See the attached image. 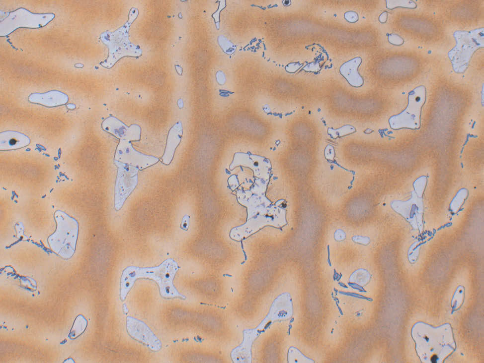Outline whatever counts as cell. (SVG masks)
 Listing matches in <instances>:
<instances>
[{
    "mask_svg": "<svg viewBox=\"0 0 484 363\" xmlns=\"http://www.w3.org/2000/svg\"><path fill=\"white\" fill-rule=\"evenodd\" d=\"M178 269L177 263L168 259L159 266L141 268L134 266L127 267L123 271L121 279L120 298L124 300L137 279L149 278L155 281L159 286L160 294L165 298H184L175 289L173 280Z\"/></svg>",
    "mask_w": 484,
    "mask_h": 363,
    "instance_id": "6da1fadb",
    "label": "cell"
},
{
    "mask_svg": "<svg viewBox=\"0 0 484 363\" xmlns=\"http://www.w3.org/2000/svg\"><path fill=\"white\" fill-rule=\"evenodd\" d=\"M138 14V10L132 8L130 11L128 21L115 32H105L101 39L109 48L108 57L101 65L107 68L111 67L119 60L126 57H139L142 51L139 46L131 43L128 38L130 26Z\"/></svg>",
    "mask_w": 484,
    "mask_h": 363,
    "instance_id": "7a4b0ae2",
    "label": "cell"
},
{
    "mask_svg": "<svg viewBox=\"0 0 484 363\" xmlns=\"http://www.w3.org/2000/svg\"><path fill=\"white\" fill-rule=\"evenodd\" d=\"M454 36L456 46L449 53L455 70L462 71L467 66L473 53L484 45V31H458Z\"/></svg>",
    "mask_w": 484,
    "mask_h": 363,
    "instance_id": "3957f363",
    "label": "cell"
},
{
    "mask_svg": "<svg viewBox=\"0 0 484 363\" xmlns=\"http://www.w3.org/2000/svg\"><path fill=\"white\" fill-rule=\"evenodd\" d=\"M55 17L52 13H33L20 8L10 12L0 22V36H6L20 27L36 28L45 26Z\"/></svg>",
    "mask_w": 484,
    "mask_h": 363,
    "instance_id": "277c9868",
    "label": "cell"
},
{
    "mask_svg": "<svg viewBox=\"0 0 484 363\" xmlns=\"http://www.w3.org/2000/svg\"><path fill=\"white\" fill-rule=\"evenodd\" d=\"M61 218H58L59 222L57 231L51 236L53 239L56 238V243L60 241V245L69 246L73 250L74 249L78 232V227L76 222L66 215H61Z\"/></svg>",
    "mask_w": 484,
    "mask_h": 363,
    "instance_id": "5b68a950",
    "label": "cell"
},
{
    "mask_svg": "<svg viewBox=\"0 0 484 363\" xmlns=\"http://www.w3.org/2000/svg\"><path fill=\"white\" fill-rule=\"evenodd\" d=\"M127 328L128 333L132 337L145 343L152 350L158 351L160 349L161 345L159 340L142 321L128 317Z\"/></svg>",
    "mask_w": 484,
    "mask_h": 363,
    "instance_id": "8992f818",
    "label": "cell"
},
{
    "mask_svg": "<svg viewBox=\"0 0 484 363\" xmlns=\"http://www.w3.org/2000/svg\"><path fill=\"white\" fill-rule=\"evenodd\" d=\"M361 59L356 57L344 63L340 68V72L348 82L354 87H360L363 80L358 71Z\"/></svg>",
    "mask_w": 484,
    "mask_h": 363,
    "instance_id": "52a82bcc",
    "label": "cell"
},
{
    "mask_svg": "<svg viewBox=\"0 0 484 363\" xmlns=\"http://www.w3.org/2000/svg\"><path fill=\"white\" fill-rule=\"evenodd\" d=\"M35 97L31 96V100L35 99V103L50 106V101L53 106L60 105L66 103L67 96L64 93L57 91H52L44 94H34Z\"/></svg>",
    "mask_w": 484,
    "mask_h": 363,
    "instance_id": "ba28073f",
    "label": "cell"
},
{
    "mask_svg": "<svg viewBox=\"0 0 484 363\" xmlns=\"http://www.w3.org/2000/svg\"><path fill=\"white\" fill-rule=\"evenodd\" d=\"M86 326V321L82 316H79L75 321L74 324L70 332V337L75 338L81 335L85 330Z\"/></svg>",
    "mask_w": 484,
    "mask_h": 363,
    "instance_id": "9c48e42d",
    "label": "cell"
},
{
    "mask_svg": "<svg viewBox=\"0 0 484 363\" xmlns=\"http://www.w3.org/2000/svg\"><path fill=\"white\" fill-rule=\"evenodd\" d=\"M345 19L348 22L354 23L358 20V16L357 13L353 11H349L344 14Z\"/></svg>",
    "mask_w": 484,
    "mask_h": 363,
    "instance_id": "30bf717a",
    "label": "cell"
},
{
    "mask_svg": "<svg viewBox=\"0 0 484 363\" xmlns=\"http://www.w3.org/2000/svg\"><path fill=\"white\" fill-rule=\"evenodd\" d=\"M354 131V128L351 127L350 126L346 125L337 129V132H334L336 133L337 136H343L347 134L350 133Z\"/></svg>",
    "mask_w": 484,
    "mask_h": 363,
    "instance_id": "8fae6325",
    "label": "cell"
},
{
    "mask_svg": "<svg viewBox=\"0 0 484 363\" xmlns=\"http://www.w3.org/2000/svg\"><path fill=\"white\" fill-rule=\"evenodd\" d=\"M301 65L302 64H300L299 63H291L287 66L286 69L289 72H294L299 69Z\"/></svg>",
    "mask_w": 484,
    "mask_h": 363,
    "instance_id": "7c38bea8",
    "label": "cell"
},
{
    "mask_svg": "<svg viewBox=\"0 0 484 363\" xmlns=\"http://www.w3.org/2000/svg\"><path fill=\"white\" fill-rule=\"evenodd\" d=\"M188 227V218L187 216H184L183 218L182 223L181 225V228L183 230H187Z\"/></svg>",
    "mask_w": 484,
    "mask_h": 363,
    "instance_id": "4fadbf2b",
    "label": "cell"
},
{
    "mask_svg": "<svg viewBox=\"0 0 484 363\" xmlns=\"http://www.w3.org/2000/svg\"><path fill=\"white\" fill-rule=\"evenodd\" d=\"M9 144L11 146H14L17 143V140L14 138H11L9 139Z\"/></svg>",
    "mask_w": 484,
    "mask_h": 363,
    "instance_id": "5bb4252c",
    "label": "cell"
},
{
    "mask_svg": "<svg viewBox=\"0 0 484 363\" xmlns=\"http://www.w3.org/2000/svg\"><path fill=\"white\" fill-rule=\"evenodd\" d=\"M283 3H284V5H285L286 6L289 5V4H290V0H284Z\"/></svg>",
    "mask_w": 484,
    "mask_h": 363,
    "instance_id": "9a60e30c",
    "label": "cell"
}]
</instances>
